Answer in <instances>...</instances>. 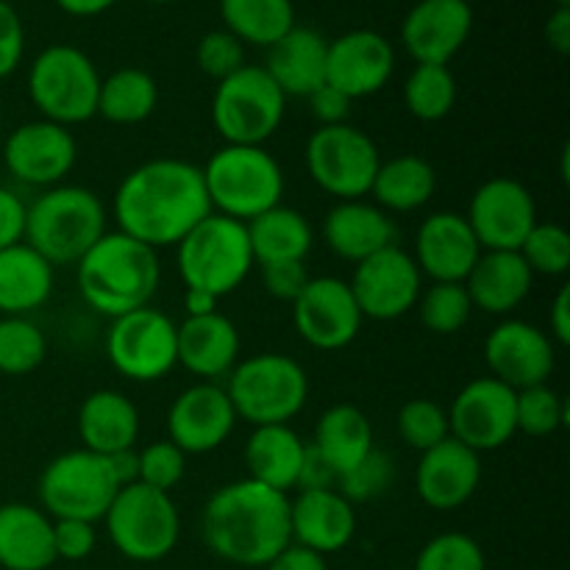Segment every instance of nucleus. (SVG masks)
Returning <instances> with one entry per match:
<instances>
[{
	"mask_svg": "<svg viewBox=\"0 0 570 570\" xmlns=\"http://www.w3.org/2000/svg\"><path fill=\"white\" fill-rule=\"evenodd\" d=\"M117 232L148 248H176L212 215L204 170L184 159H150L134 167L111 200Z\"/></svg>",
	"mask_w": 570,
	"mask_h": 570,
	"instance_id": "1",
	"label": "nucleus"
},
{
	"mask_svg": "<svg viewBox=\"0 0 570 570\" xmlns=\"http://www.w3.org/2000/svg\"><path fill=\"white\" fill-rule=\"evenodd\" d=\"M206 549L239 568H265L282 554L289 538V495L254 479L223 484L200 512Z\"/></svg>",
	"mask_w": 570,
	"mask_h": 570,
	"instance_id": "2",
	"label": "nucleus"
},
{
	"mask_svg": "<svg viewBox=\"0 0 570 570\" xmlns=\"http://www.w3.org/2000/svg\"><path fill=\"white\" fill-rule=\"evenodd\" d=\"M76 267L81 298L109 321L150 306L161 282L159 254L122 232H106Z\"/></svg>",
	"mask_w": 570,
	"mask_h": 570,
	"instance_id": "3",
	"label": "nucleus"
},
{
	"mask_svg": "<svg viewBox=\"0 0 570 570\" xmlns=\"http://www.w3.org/2000/svg\"><path fill=\"white\" fill-rule=\"evenodd\" d=\"M106 206L98 193L76 184L42 189L26 209V239L50 265H78L106 234Z\"/></svg>",
	"mask_w": 570,
	"mask_h": 570,
	"instance_id": "4",
	"label": "nucleus"
},
{
	"mask_svg": "<svg viewBox=\"0 0 570 570\" xmlns=\"http://www.w3.org/2000/svg\"><path fill=\"white\" fill-rule=\"evenodd\" d=\"M200 170L217 215L250 223L282 204L284 170L265 145H223Z\"/></svg>",
	"mask_w": 570,
	"mask_h": 570,
	"instance_id": "5",
	"label": "nucleus"
},
{
	"mask_svg": "<svg viewBox=\"0 0 570 570\" xmlns=\"http://www.w3.org/2000/svg\"><path fill=\"white\" fill-rule=\"evenodd\" d=\"M176 265L184 289H198L220 301L243 287L254 271L245 223L212 212L176 245Z\"/></svg>",
	"mask_w": 570,
	"mask_h": 570,
	"instance_id": "6",
	"label": "nucleus"
},
{
	"mask_svg": "<svg viewBox=\"0 0 570 570\" xmlns=\"http://www.w3.org/2000/svg\"><path fill=\"white\" fill-rule=\"evenodd\" d=\"M237 421L250 426L289 423L309 399V376L293 356L265 351L237 362L226 384Z\"/></svg>",
	"mask_w": 570,
	"mask_h": 570,
	"instance_id": "7",
	"label": "nucleus"
},
{
	"mask_svg": "<svg viewBox=\"0 0 570 570\" xmlns=\"http://www.w3.org/2000/svg\"><path fill=\"white\" fill-rule=\"evenodd\" d=\"M100 72L76 45H50L28 70V98L42 120L81 126L98 117Z\"/></svg>",
	"mask_w": 570,
	"mask_h": 570,
	"instance_id": "8",
	"label": "nucleus"
},
{
	"mask_svg": "<svg viewBox=\"0 0 570 570\" xmlns=\"http://www.w3.org/2000/svg\"><path fill=\"white\" fill-rule=\"evenodd\" d=\"M117 484L109 456L76 449L53 456L39 476V510L53 521H104L106 510L115 501Z\"/></svg>",
	"mask_w": 570,
	"mask_h": 570,
	"instance_id": "9",
	"label": "nucleus"
},
{
	"mask_svg": "<svg viewBox=\"0 0 570 570\" xmlns=\"http://www.w3.org/2000/svg\"><path fill=\"white\" fill-rule=\"evenodd\" d=\"M104 523L111 546L134 562L165 560L181 538V515L170 493L139 482L117 490Z\"/></svg>",
	"mask_w": 570,
	"mask_h": 570,
	"instance_id": "10",
	"label": "nucleus"
},
{
	"mask_svg": "<svg viewBox=\"0 0 570 570\" xmlns=\"http://www.w3.org/2000/svg\"><path fill=\"white\" fill-rule=\"evenodd\" d=\"M287 98L265 67L245 65L212 95V122L226 145H265L282 128Z\"/></svg>",
	"mask_w": 570,
	"mask_h": 570,
	"instance_id": "11",
	"label": "nucleus"
},
{
	"mask_svg": "<svg viewBox=\"0 0 570 570\" xmlns=\"http://www.w3.org/2000/svg\"><path fill=\"white\" fill-rule=\"evenodd\" d=\"M309 178L337 200H360L371 195L382 156L376 142L362 128L321 126L304 150Z\"/></svg>",
	"mask_w": 570,
	"mask_h": 570,
	"instance_id": "12",
	"label": "nucleus"
},
{
	"mask_svg": "<svg viewBox=\"0 0 570 570\" xmlns=\"http://www.w3.org/2000/svg\"><path fill=\"white\" fill-rule=\"evenodd\" d=\"M106 356L128 382H159L178 365L176 323L156 306L115 317L106 332Z\"/></svg>",
	"mask_w": 570,
	"mask_h": 570,
	"instance_id": "13",
	"label": "nucleus"
},
{
	"mask_svg": "<svg viewBox=\"0 0 570 570\" xmlns=\"http://www.w3.org/2000/svg\"><path fill=\"white\" fill-rule=\"evenodd\" d=\"M362 317L371 321H399L415 309L423 293V276L410 250L387 245L379 254L356 262L348 282Z\"/></svg>",
	"mask_w": 570,
	"mask_h": 570,
	"instance_id": "14",
	"label": "nucleus"
},
{
	"mask_svg": "<svg viewBox=\"0 0 570 570\" xmlns=\"http://www.w3.org/2000/svg\"><path fill=\"white\" fill-rule=\"evenodd\" d=\"M289 306L295 334L315 351L348 348L365 323L348 282L337 276L309 278Z\"/></svg>",
	"mask_w": 570,
	"mask_h": 570,
	"instance_id": "15",
	"label": "nucleus"
},
{
	"mask_svg": "<svg viewBox=\"0 0 570 570\" xmlns=\"http://www.w3.org/2000/svg\"><path fill=\"white\" fill-rule=\"evenodd\" d=\"M515 395V390L493 376L468 382L449 406L451 438L476 454L504 449L518 434Z\"/></svg>",
	"mask_w": 570,
	"mask_h": 570,
	"instance_id": "16",
	"label": "nucleus"
},
{
	"mask_svg": "<svg viewBox=\"0 0 570 570\" xmlns=\"http://www.w3.org/2000/svg\"><path fill=\"white\" fill-rule=\"evenodd\" d=\"M78 161V139L72 128L50 120H28L3 139V165L28 187L50 189L65 184Z\"/></svg>",
	"mask_w": 570,
	"mask_h": 570,
	"instance_id": "17",
	"label": "nucleus"
},
{
	"mask_svg": "<svg viewBox=\"0 0 570 570\" xmlns=\"http://www.w3.org/2000/svg\"><path fill=\"white\" fill-rule=\"evenodd\" d=\"M465 220L482 250H518L538 223V206L527 184L495 176L473 193Z\"/></svg>",
	"mask_w": 570,
	"mask_h": 570,
	"instance_id": "18",
	"label": "nucleus"
},
{
	"mask_svg": "<svg viewBox=\"0 0 570 570\" xmlns=\"http://www.w3.org/2000/svg\"><path fill=\"white\" fill-rule=\"evenodd\" d=\"M484 362L490 376L518 390L549 384L557 365V345L549 332L534 323L507 317L484 340Z\"/></svg>",
	"mask_w": 570,
	"mask_h": 570,
	"instance_id": "19",
	"label": "nucleus"
},
{
	"mask_svg": "<svg viewBox=\"0 0 570 570\" xmlns=\"http://www.w3.org/2000/svg\"><path fill=\"white\" fill-rule=\"evenodd\" d=\"M234 426L237 412L228 401L226 387L215 382H198L181 390L167 410V440L187 456L217 451L232 438Z\"/></svg>",
	"mask_w": 570,
	"mask_h": 570,
	"instance_id": "20",
	"label": "nucleus"
},
{
	"mask_svg": "<svg viewBox=\"0 0 570 570\" xmlns=\"http://www.w3.org/2000/svg\"><path fill=\"white\" fill-rule=\"evenodd\" d=\"M395 70V50L379 31H348L328 42L326 83L345 98L360 100L387 87Z\"/></svg>",
	"mask_w": 570,
	"mask_h": 570,
	"instance_id": "21",
	"label": "nucleus"
},
{
	"mask_svg": "<svg viewBox=\"0 0 570 570\" xmlns=\"http://www.w3.org/2000/svg\"><path fill=\"white\" fill-rule=\"evenodd\" d=\"M473 31L468 0H417L401 22V45L415 65H449Z\"/></svg>",
	"mask_w": 570,
	"mask_h": 570,
	"instance_id": "22",
	"label": "nucleus"
},
{
	"mask_svg": "<svg viewBox=\"0 0 570 570\" xmlns=\"http://www.w3.org/2000/svg\"><path fill=\"white\" fill-rule=\"evenodd\" d=\"M479 484H482V454L454 438L423 451L415 468V493L429 510H460L476 495Z\"/></svg>",
	"mask_w": 570,
	"mask_h": 570,
	"instance_id": "23",
	"label": "nucleus"
},
{
	"mask_svg": "<svg viewBox=\"0 0 570 570\" xmlns=\"http://www.w3.org/2000/svg\"><path fill=\"white\" fill-rule=\"evenodd\" d=\"M479 256L482 245L460 212H434L417 228L412 259L432 282H465Z\"/></svg>",
	"mask_w": 570,
	"mask_h": 570,
	"instance_id": "24",
	"label": "nucleus"
},
{
	"mask_svg": "<svg viewBox=\"0 0 570 570\" xmlns=\"http://www.w3.org/2000/svg\"><path fill=\"white\" fill-rule=\"evenodd\" d=\"M356 534V512L351 501L326 490H298L289 501V538L301 549L328 557L343 551Z\"/></svg>",
	"mask_w": 570,
	"mask_h": 570,
	"instance_id": "25",
	"label": "nucleus"
},
{
	"mask_svg": "<svg viewBox=\"0 0 570 570\" xmlns=\"http://www.w3.org/2000/svg\"><path fill=\"white\" fill-rule=\"evenodd\" d=\"M178 365L198 376L200 382H215L228 376L239 360V332L223 312L187 317L176 326Z\"/></svg>",
	"mask_w": 570,
	"mask_h": 570,
	"instance_id": "26",
	"label": "nucleus"
},
{
	"mask_svg": "<svg viewBox=\"0 0 570 570\" xmlns=\"http://www.w3.org/2000/svg\"><path fill=\"white\" fill-rule=\"evenodd\" d=\"M323 243L345 262H362L395 245V226L371 200H337L323 217Z\"/></svg>",
	"mask_w": 570,
	"mask_h": 570,
	"instance_id": "27",
	"label": "nucleus"
},
{
	"mask_svg": "<svg viewBox=\"0 0 570 570\" xmlns=\"http://www.w3.org/2000/svg\"><path fill=\"white\" fill-rule=\"evenodd\" d=\"M473 309L488 315H512L532 293L534 276L518 250H482L465 282Z\"/></svg>",
	"mask_w": 570,
	"mask_h": 570,
	"instance_id": "28",
	"label": "nucleus"
},
{
	"mask_svg": "<svg viewBox=\"0 0 570 570\" xmlns=\"http://www.w3.org/2000/svg\"><path fill=\"white\" fill-rule=\"evenodd\" d=\"M328 42L315 28L295 26L287 37L267 48L265 72L284 98H309L326 83Z\"/></svg>",
	"mask_w": 570,
	"mask_h": 570,
	"instance_id": "29",
	"label": "nucleus"
},
{
	"mask_svg": "<svg viewBox=\"0 0 570 570\" xmlns=\"http://www.w3.org/2000/svg\"><path fill=\"white\" fill-rule=\"evenodd\" d=\"M53 562V518L22 501L0 504V568L48 570Z\"/></svg>",
	"mask_w": 570,
	"mask_h": 570,
	"instance_id": "30",
	"label": "nucleus"
},
{
	"mask_svg": "<svg viewBox=\"0 0 570 570\" xmlns=\"http://www.w3.org/2000/svg\"><path fill=\"white\" fill-rule=\"evenodd\" d=\"M78 438L83 449L111 456L139 440V412L120 390H95L78 410Z\"/></svg>",
	"mask_w": 570,
	"mask_h": 570,
	"instance_id": "31",
	"label": "nucleus"
},
{
	"mask_svg": "<svg viewBox=\"0 0 570 570\" xmlns=\"http://www.w3.org/2000/svg\"><path fill=\"white\" fill-rule=\"evenodd\" d=\"M245 468L248 479L265 488L289 493L298 490L301 468H304L306 443L289 423L278 426H256L245 443Z\"/></svg>",
	"mask_w": 570,
	"mask_h": 570,
	"instance_id": "32",
	"label": "nucleus"
},
{
	"mask_svg": "<svg viewBox=\"0 0 570 570\" xmlns=\"http://www.w3.org/2000/svg\"><path fill=\"white\" fill-rule=\"evenodd\" d=\"M56 267L31 245L0 250V317H28L53 295Z\"/></svg>",
	"mask_w": 570,
	"mask_h": 570,
	"instance_id": "33",
	"label": "nucleus"
},
{
	"mask_svg": "<svg viewBox=\"0 0 570 570\" xmlns=\"http://www.w3.org/2000/svg\"><path fill=\"white\" fill-rule=\"evenodd\" d=\"M312 449L334 468L337 479L360 465L376 445H373V426L360 406L334 404L317 417Z\"/></svg>",
	"mask_w": 570,
	"mask_h": 570,
	"instance_id": "34",
	"label": "nucleus"
},
{
	"mask_svg": "<svg viewBox=\"0 0 570 570\" xmlns=\"http://www.w3.org/2000/svg\"><path fill=\"white\" fill-rule=\"evenodd\" d=\"M245 228H248L250 254L259 267L278 265V262H306L315 245L309 220L298 209L284 204L262 212L259 217L245 223Z\"/></svg>",
	"mask_w": 570,
	"mask_h": 570,
	"instance_id": "35",
	"label": "nucleus"
},
{
	"mask_svg": "<svg viewBox=\"0 0 570 570\" xmlns=\"http://www.w3.org/2000/svg\"><path fill=\"white\" fill-rule=\"evenodd\" d=\"M434 193H438V170L432 161L415 154H401L382 161L371 187L379 209L399 212V215L423 209Z\"/></svg>",
	"mask_w": 570,
	"mask_h": 570,
	"instance_id": "36",
	"label": "nucleus"
},
{
	"mask_svg": "<svg viewBox=\"0 0 570 570\" xmlns=\"http://www.w3.org/2000/svg\"><path fill=\"white\" fill-rule=\"evenodd\" d=\"M159 106V83L148 70L120 67L100 78L98 117L111 126H137L145 122Z\"/></svg>",
	"mask_w": 570,
	"mask_h": 570,
	"instance_id": "37",
	"label": "nucleus"
},
{
	"mask_svg": "<svg viewBox=\"0 0 570 570\" xmlns=\"http://www.w3.org/2000/svg\"><path fill=\"white\" fill-rule=\"evenodd\" d=\"M220 17L228 33L259 48H271L295 28L293 0H220Z\"/></svg>",
	"mask_w": 570,
	"mask_h": 570,
	"instance_id": "38",
	"label": "nucleus"
},
{
	"mask_svg": "<svg viewBox=\"0 0 570 570\" xmlns=\"http://www.w3.org/2000/svg\"><path fill=\"white\" fill-rule=\"evenodd\" d=\"M456 78L449 65H415L404 81V106L415 120L438 122L454 111Z\"/></svg>",
	"mask_w": 570,
	"mask_h": 570,
	"instance_id": "39",
	"label": "nucleus"
},
{
	"mask_svg": "<svg viewBox=\"0 0 570 570\" xmlns=\"http://www.w3.org/2000/svg\"><path fill=\"white\" fill-rule=\"evenodd\" d=\"M423 328L440 337L462 332L473 315V301L462 282H432L415 304Z\"/></svg>",
	"mask_w": 570,
	"mask_h": 570,
	"instance_id": "40",
	"label": "nucleus"
},
{
	"mask_svg": "<svg viewBox=\"0 0 570 570\" xmlns=\"http://www.w3.org/2000/svg\"><path fill=\"white\" fill-rule=\"evenodd\" d=\"M48 356V340L42 328L28 317H0V373L28 376L42 367Z\"/></svg>",
	"mask_w": 570,
	"mask_h": 570,
	"instance_id": "41",
	"label": "nucleus"
},
{
	"mask_svg": "<svg viewBox=\"0 0 570 570\" xmlns=\"http://www.w3.org/2000/svg\"><path fill=\"white\" fill-rule=\"evenodd\" d=\"M515 423L518 432L529 434V438H551L568 423L566 399L549 384L518 390Z\"/></svg>",
	"mask_w": 570,
	"mask_h": 570,
	"instance_id": "42",
	"label": "nucleus"
},
{
	"mask_svg": "<svg viewBox=\"0 0 570 570\" xmlns=\"http://www.w3.org/2000/svg\"><path fill=\"white\" fill-rule=\"evenodd\" d=\"M532 276H566L570 271V232L560 223H534L518 248Z\"/></svg>",
	"mask_w": 570,
	"mask_h": 570,
	"instance_id": "43",
	"label": "nucleus"
},
{
	"mask_svg": "<svg viewBox=\"0 0 570 570\" xmlns=\"http://www.w3.org/2000/svg\"><path fill=\"white\" fill-rule=\"evenodd\" d=\"M395 426H399V438L404 440V445L421 451V454L451 438L449 410L432 399L406 401L399 410Z\"/></svg>",
	"mask_w": 570,
	"mask_h": 570,
	"instance_id": "44",
	"label": "nucleus"
},
{
	"mask_svg": "<svg viewBox=\"0 0 570 570\" xmlns=\"http://www.w3.org/2000/svg\"><path fill=\"white\" fill-rule=\"evenodd\" d=\"M415 570H488V560L471 534L445 532L423 546Z\"/></svg>",
	"mask_w": 570,
	"mask_h": 570,
	"instance_id": "45",
	"label": "nucleus"
},
{
	"mask_svg": "<svg viewBox=\"0 0 570 570\" xmlns=\"http://www.w3.org/2000/svg\"><path fill=\"white\" fill-rule=\"evenodd\" d=\"M395 479V465L384 451L373 449L365 460L337 479V493L351 504H365L387 493Z\"/></svg>",
	"mask_w": 570,
	"mask_h": 570,
	"instance_id": "46",
	"label": "nucleus"
},
{
	"mask_svg": "<svg viewBox=\"0 0 570 570\" xmlns=\"http://www.w3.org/2000/svg\"><path fill=\"white\" fill-rule=\"evenodd\" d=\"M137 482L161 490V493H173L187 473V454L170 440H156V443L145 445L142 451H137Z\"/></svg>",
	"mask_w": 570,
	"mask_h": 570,
	"instance_id": "47",
	"label": "nucleus"
},
{
	"mask_svg": "<svg viewBox=\"0 0 570 570\" xmlns=\"http://www.w3.org/2000/svg\"><path fill=\"white\" fill-rule=\"evenodd\" d=\"M195 61H198L204 76L220 83L223 78L234 76L239 67H245V45L226 28H217V31L200 37L198 48H195Z\"/></svg>",
	"mask_w": 570,
	"mask_h": 570,
	"instance_id": "48",
	"label": "nucleus"
},
{
	"mask_svg": "<svg viewBox=\"0 0 570 570\" xmlns=\"http://www.w3.org/2000/svg\"><path fill=\"white\" fill-rule=\"evenodd\" d=\"M98 534H95V523L87 521H53V551L56 560L81 562L95 551Z\"/></svg>",
	"mask_w": 570,
	"mask_h": 570,
	"instance_id": "49",
	"label": "nucleus"
},
{
	"mask_svg": "<svg viewBox=\"0 0 570 570\" xmlns=\"http://www.w3.org/2000/svg\"><path fill=\"white\" fill-rule=\"evenodd\" d=\"M26 53V28L11 3L0 0V78H9Z\"/></svg>",
	"mask_w": 570,
	"mask_h": 570,
	"instance_id": "50",
	"label": "nucleus"
},
{
	"mask_svg": "<svg viewBox=\"0 0 570 570\" xmlns=\"http://www.w3.org/2000/svg\"><path fill=\"white\" fill-rule=\"evenodd\" d=\"M309 271L306 262H278V265H262V284H265L267 295L276 301H287L293 304L301 295V289L309 282Z\"/></svg>",
	"mask_w": 570,
	"mask_h": 570,
	"instance_id": "51",
	"label": "nucleus"
},
{
	"mask_svg": "<svg viewBox=\"0 0 570 570\" xmlns=\"http://www.w3.org/2000/svg\"><path fill=\"white\" fill-rule=\"evenodd\" d=\"M26 209L20 195L0 187V250L26 239Z\"/></svg>",
	"mask_w": 570,
	"mask_h": 570,
	"instance_id": "52",
	"label": "nucleus"
},
{
	"mask_svg": "<svg viewBox=\"0 0 570 570\" xmlns=\"http://www.w3.org/2000/svg\"><path fill=\"white\" fill-rule=\"evenodd\" d=\"M306 100H309L312 117H315L321 126H343V122H348L351 104H354V100L345 98L343 92H337V89L328 87V83L315 89Z\"/></svg>",
	"mask_w": 570,
	"mask_h": 570,
	"instance_id": "53",
	"label": "nucleus"
},
{
	"mask_svg": "<svg viewBox=\"0 0 570 570\" xmlns=\"http://www.w3.org/2000/svg\"><path fill=\"white\" fill-rule=\"evenodd\" d=\"M326 488H337V473L334 468L306 443V456H304V468H301V479H298V490H326Z\"/></svg>",
	"mask_w": 570,
	"mask_h": 570,
	"instance_id": "54",
	"label": "nucleus"
},
{
	"mask_svg": "<svg viewBox=\"0 0 570 570\" xmlns=\"http://www.w3.org/2000/svg\"><path fill=\"white\" fill-rule=\"evenodd\" d=\"M265 570H328V566H326V557L289 543L282 554L273 557V560L267 562Z\"/></svg>",
	"mask_w": 570,
	"mask_h": 570,
	"instance_id": "55",
	"label": "nucleus"
},
{
	"mask_svg": "<svg viewBox=\"0 0 570 570\" xmlns=\"http://www.w3.org/2000/svg\"><path fill=\"white\" fill-rule=\"evenodd\" d=\"M549 337L554 340V345H570V287H562L557 293L554 304H551V315H549Z\"/></svg>",
	"mask_w": 570,
	"mask_h": 570,
	"instance_id": "56",
	"label": "nucleus"
},
{
	"mask_svg": "<svg viewBox=\"0 0 570 570\" xmlns=\"http://www.w3.org/2000/svg\"><path fill=\"white\" fill-rule=\"evenodd\" d=\"M546 42L557 53H570V6H557L554 14L546 20Z\"/></svg>",
	"mask_w": 570,
	"mask_h": 570,
	"instance_id": "57",
	"label": "nucleus"
},
{
	"mask_svg": "<svg viewBox=\"0 0 570 570\" xmlns=\"http://www.w3.org/2000/svg\"><path fill=\"white\" fill-rule=\"evenodd\" d=\"M109 465H111V471H115V479L120 488H128V484L137 482V473H139L137 449L117 451V454L109 456Z\"/></svg>",
	"mask_w": 570,
	"mask_h": 570,
	"instance_id": "58",
	"label": "nucleus"
},
{
	"mask_svg": "<svg viewBox=\"0 0 570 570\" xmlns=\"http://www.w3.org/2000/svg\"><path fill=\"white\" fill-rule=\"evenodd\" d=\"M65 14L72 17H98L109 11L117 0H53Z\"/></svg>",
	"mask_w": 570,
	"mask_h": 570,
	"instance_id": "59",
	"label": "nucleus"
},
{
	"mask_svg": "<svg viewBox=\"0 0 570 570\" xmlns=\"http://www.w3.org/2000/svg\"><path fill=\"white\" fill-rule=\"evenodd\" d=\"M184 309H187V317L209 315V312H217V298L198 289H184Z\"/></svg>",
	"mask_w": 570,
	"mask_h": 570,
	"instance_id": "60",
	"label": "nucleus"
},
{
	"mask_svg": "<svg viewBox=\"0 0 570 570\" xmlns=\"http://www.w3.org/2000/svg\"><path fill=\"white\" fill-rule=\"evenodd\" d=\"M0 139H3V109H0Z\"/></svg>",
	"mask_w": 570,
	"mask_h": 570,
	"instance_id": "61",
	"label": "nucleus"
},
{
	"mask_svg": "<svg viewBox=\"0 0 570 570\" xmlns=\"http://www.w3.org/2000/svg\"><path fill=\"white\" fill-rule=\"evenodd\" d=\"M145 3H173V0H145Z\"/></svg>",
	"mask_w": 570,
	"mask_h": 570,
	"instance_id": "62",
	"label": "nucleus"
},
{
	"mask_svg": "<svg viewBox=\"0 0 570 570\" xmlns=\"http://www.w3.org/2000/svg\"><path fill=\"white\" fill-rule=\"evenodd\" d=\"M557 6H570V0H554Z\"/></svg>",
	"mask_w": 570,
	"mask_h": 570,
	"instance_id": "63",
	"label": "nucleus"
}]
</instances>
